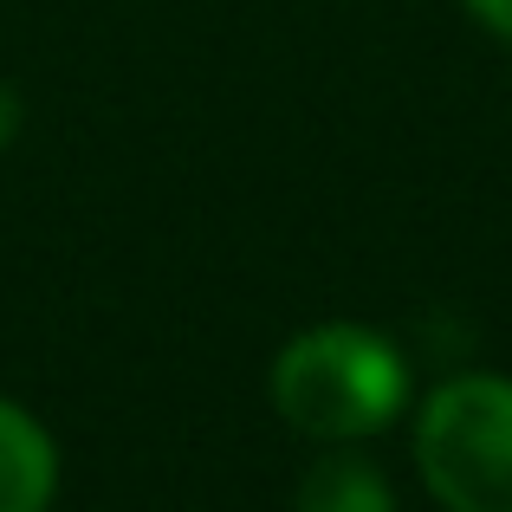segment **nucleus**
Returning a JSON list of instances; mask_svg holds the SVG:
<instances>
[{"label":"nucleus","mask_w":512,"mask_h":512,"mask_svg":"<svg viewBox=\"0 0 512 512\" xmlns=\"http://www.w3.org/2000/svg\"><path fill=\"white\" fill-rule=\"evenodd\" d=\"M409 396V363L363 325H318L273 363V402L312 441H363L396 422Z\"/></svg>","instance_id":"f257e3e1"},{"label":"nucleus","mask_w":512,"mask_h":512,"mask_svg":"<svg viewBox=\"0 0 512 512\" xmlns=\"http://www.w3.org/2000/svg\"><path fill=\"white\" fill-rule=\"evenodd\" d=\"M13 130H20V98H13V91L0 85V150L13 143Z\"/></svg>","instance_id":"423d86ee"},{"label":"nucleus","mask_w":512,"mask_h":512,"mask_svg":"<svg viewBox=\"0 0 512 512\" xmlns=\"http://www.w3.org/2000/svg\"><path fill=\"white\" fill-rule=\"evenodd\" d=\"M299 512H396V500L363 454H325L299 480Z\"/></svg>","instance_id":"20e7f679"},{"label":"nucleus","mask_w":512,"mask_h":512,"mask_svg":"<svg viewBox=\"0 0 512 512\" xmlns=\"http://www.w3.org/2000/svg\"><path fill=\"white\" fill-rule=\"evenodd\" d=\"M52 480H59V461H52L46 428L0 396V512H46Z\"/></svg>","instance_id":"7ed1b4c3"},{"label":"nucleus","mask_w":512,"mask_h":512,"mask_svg":"<svg viewBox=\"0 0 512 512\" xmlns=\"http://www.w3.org/2000/svg\"><path fill=\"white\" fill-rule=\"evenodd\" d=\"M467 7H474L480 20L493 26V33H506V39H512V0H467Z\"/></svg>","instance_id":"39448f33"},{"label":"nucleus","mask_w":512,"mask_h":512,"mask_svg":"<svg viewBox=\"0 0 512 512\" xmlns=\"http://www.w3.org/2000/svg\"><path fill=\"white\" fill-rule=\"evenodd\" d=\"M422 480L448 512H512V383L461 376L441 383L415 428Z\"/></svg>","instance_id":"f03ea898"}]
</instances>
